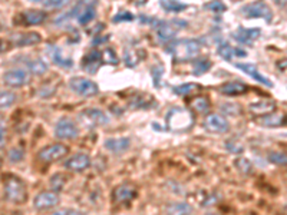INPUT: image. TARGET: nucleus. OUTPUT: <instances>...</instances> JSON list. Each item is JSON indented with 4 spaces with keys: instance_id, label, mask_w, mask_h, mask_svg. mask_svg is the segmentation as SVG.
Returning a JSON list of instances; mask_svg holds the SVG:
<instances>
[{
    "instance_id": "1",
    "label": "nucleus",
    "mask_w": 287,
    "mask_h": 215,
    "mask_svg": "<svg viewBox=\"0 0 287 215\" xmlns=\"http://www.w3.org/2000/svg\"><path fill=\"white\" fill-rule=\"evenodd\" d=\"M194 122H195L194 114L187 108L175 106L165 116L167 128L173 132H187L194 127Z\"/></svg>"
},
{
    "instance_id": "2",
    "label": "nucleus",
    "mask_w": 287,
    "mask_h": 215,
    "mask_svg": "<svg viewBox=\"0 0 287 215\" xmlns=\"http://www.w3.org/2000/svg\"><path fill=\"white\" fill-rule=\"evenodd\" d=\"M3 198L10 204H25L27 200V190L25 182L16 175L3 177Z\"/></svg>"
},
{
    "instance_id": "3",
    "label": "nucleus",
    "mask_w": 287,
    "mask_h": 215,
    "mask_svg": "<svg viewBox=\"0 0 287 215\" xmlns=\"http://www.w3.org/2000/svg\"><path fill=\"white\" fill-rule=\"evenodd\" d=\"M201 51V42L197 39H183L170 46L175 62H188L194 59Z\"/></svg>"
},
{
    "instance_id": "4",
    "label": "nucleus",
    "mask_w": 287,
    "mask_h": 215,
    "mask_svg": "<svg viewBox=\"0 0 287 215\" xmlns=\"http://www.w3.org/2000/svg\"><path fill=\"white\" fill-rule=\"evenodd\" d=\"M69 88L72 92H75L76 95L82 96V98H91V96H95L99 88L98 85L87 77H81V76H75L69 80Z\"/></svg>"
},
{
    "instance_id": "5",
    "label": "nucleus",
    "mask_w": 287,
    "mask_h": 215,
    "mask_svg": "<svg viewBox=\"0 0 287 215\" xmlns=\"http://www.w3.org/2000/svg\"><path fill=\"white\" fill-rule=\"evenodd\" d=\"M79 121L85 125V127L96 128L103 127L106 124H109V118L103 111H100L98 108H88L85 111H82L79 114Z\"/></svg>"
},
{
    "instance_id": "6",
    "label": "nucleus",
    "mask_w": 287,
    "mask_h": 215,
    "mask_svg": "<svg viewBox=\"0 0 287 215\" xmlns=\"http://www.w3.org/2000/svg\"><path fill=\"white\" fill-rule=\"evenodd\" d=\"M69 153V148L63 143H52L45 148H42L38 153V158L45 162V164H52L56 162L59 159H62L63 156H66Z\"/></svg>"
},
{
    "instance_id": "7",
    "label": "nucleus",
    "mask_w": 287,
    "mask_h": 215,
    "mask_svg": "<svg viewBox=\"0 0 287 215\" xmlns=\"http://www.w3.org/2000/svg\"><path fill=\"white\" fill-rule=\"evenodd\" d=\"M241 13L249 19H264L266 22H272V17H273L270 7L263 1H256L244 6L241 9Z\"/></svg>"
},
{
    "instance_id": "8",
    "label": "nucleus",
    "mask_w": 287,
    "mask_h": 215,
    "mask_svg": "<svg viewBox=\"0 0 287 215\" xmlns=\"http://www.w3.org/2000/svg\"><path fill=\"white\" fill-rule=\"evenodd\" d=\"M79 135L76 124L69 118H61L55 125V137L58 140H75Z\"/></svg>"
},
{
    "instance_id": "9",
    "label": "nucleus",
    "mask_w": 287,
    "mask_h": 215,
    "mask_svg": "<svg viewBox=\"0 0 287 215\" xmlns=\"http://www.w3.org/2000/svg\"><path fill=\"white\" fill-rule=\"evenodd\" d=\"M3 82L9 88H22L30 82V76L25 69H9L3 75Z\"/></svg>"
},
{
    "instance_id": "10",
    "label": "nucleus",
    "mask_w": 287,
    "mask_h": 215,
    "mask_svg": "<svg viewBox=\"0 0 287 215\" xmlns=\"http://www.w3.org/2000/svg\"><path fill=\"white\" fill-rule=\"evenodd\" d=\"M204 128L211 134L221 135V134H227L230 131V122L223 115L210 114L204 119Z\"/></svg>"
},
{
    "instance_id": "11",
    "label": "nucleus",
    "mask_w": 287,
    "mask_h": 215,
    "mask_svg": "<svg viewBox=\"0 0 287 215\" xmlns=\"http://www.w3.org/2000/svg\"><path fill=\"white\" fill-rule=\"evenodd\" d=\"M135 197H137V187L129 182H124V184L115 187L112 191V201L115 204L129 203Z\"/></svg>"
},
{
    "instance_id": "12",
    "label": "nucleus",
    "mask_w": 287,
    "mask_h": 215,
    "mask_svg": "<svg viewBox=\"0 0 287 215\" xmlns=\"http://www.w3.org/2000/svg\"><path fill=\"white\" fill-rule=\"evenodd\" d=\"M59 204V197L55 191H42L33 200V207L38 211L52 210Z\"/></svg>"
},
{
    "instance_id": "13",
    "label": "nucleus",
    "mask_w": 287,
    "mask_h": 215,
    "mask_svg": "<svg viewBox=\"0 0 287 215\" xmlns=\"http://www.w3.org/2000/svg\"><path fill=\"white\" fill-rule=\"evenodd\" d=\"M89 165H91V158L87 153H75L63 162V166L72 172H82Z\"/></svg>"
},
{
    "instance_id": "14",
    "label": "nucleus",
    "mask_w": 287,
    "mask_h": 215,
    "mask_svg": "<svg viewBox=\"0 0 287 215\" xmlns=\"http://www.w3.org/2000/svg\"><path fill=\"white\" fill-rule=\"evenodd\" d=\"M10 40L14 46L25 48V46H33L42 42V36L38 32H23V33H14L10 36Z\"/></svg>"
},
{
    "instance_id": "15",
    "label": "nucleus",
    "mask_w": 287,
    "mask_h": 215,
    "mask_svg": "<svg viewBox=\"0 0 287 215\" xmlns=\"http://www.w3.org/2000/svg\"><path fill=\"white\" fill-rule=\"evenodd\" d=\"M102 62H103L102 53L98 49H95V51H91L88 55H85V58L82 61V68H84V71H87L88 73L95 75Z\"/></svg>"
},
{
    "instance_id": "16",
    "label": "nucleus",
    "mask_w": 287,
    "mask_h": 215,
    "mask_svg": "<svg viewBox=\"0 0 287 215\" xmlns=\"http://www.w3.org/2000/svg\"><path fill=\"white\" fill-rule=\"evenodd\" d=\"M105 149L112 152L115 155H121L125 151L129 149L131 146V140L128 137H119V138H109L103 142Z\"/></svg>"
},
{
    "instance_id": "17",
    "label": "nucleus",
    "mask_w": 287,
    "mask_h": 215,
    "mask_svg": "<svg viewBox=\"0 0 287 215\" xmlns=\"http://www.w3.org/2000/svg\"><path fill=\"white\" fill-rule=\"evenodd\" d=\"M236 68H238L240 71H243L244 73H247L250 77H253L256 82H259V83H262L264 86H269V88H272L273 86V82L270 80V79H267L266 76L262 75V72L254 66V65L251 64H237L236 65Z\"/></svg>"
},
{
    "instance_id": "18",
    "label": "nucleus",
    "mask_w": 287,
    "mask_h": 215,
    "mask_svg": "<svg viewBox=\"0 0 287 215\" xmlns=\"http://www.w3.org/2000/svg\"><path fill=\"white\" fill-rule=\"evenodd\" d=\"M286 122L287 116L285 114H280V112H272V114L264 115V116H259V119H257V124L266 128L283 127Z\"/></svg>"
},
{
    "instance_id": "19",
    "label": "nucleus",
    "mask_w": 287,
    "mask_h": 215,
    "mask_svg": "<svg viewBox=\"0 0 287 215\" xmlns=\"http://www.w3.org/2000/svg\"><path fill=\"white\" fill-rule=\"evenodd\" d=\"M262 30L260 29H244V27H238L237 30L233 33V38L236 39L240 43L244 45H253V42L260 36Z\"/></svg>"
},
{
    "instance_id": "20",
    "label": "nucleus",
    "mask_w": 287,
    "mask_h": 215,
    "mask_svg": "<svg viewBox=\"0 0 287 215\" xmlns=\"http://www.w3.org/2000/svg\"><path fill=\"white\" fill-rule=\"evenodd\" d=\"M217 52H218V55L224 59V61H231L234 56H237V58H244V56H247V52L243 51V49H238V48H233L230 43H227V42H223V43H220L218 45V48H217Z\"/></svg>"
},
{
    "instance_id": "21",
    "label": "nucleus",
    "mask_w": 287,
    "mask_h": 215,
    "mask_svg": "<svg viewBox=\"0 0 287 215\" xmlns=\"http://www.w3.org/2000/svg\"><path fill=\"white\" fill-rule=\"evenodd\" d=\"M276 103L275 101H269V99H264V101H259L251 103L249 106V111L256 116H264V115L272 114L275 112Z\"/></svg>"
},
{
    "instance_id": "22",
    "label": "nucleus",
    "mask_w": 287,
    "mask_h": 215,
    "mask_svg": "<svg viewBox=\"0 0 287 215\" xmlns=\"http://www.w3.org/2000/svg\"><path fill=\"white\" fill-rule=\"evenodd\" d=\"M155 33L161 43H170L175 38L177 30L167 22H158V25L155 26Z\"/></svg>"
},
{
    "instance_id": "23",
    "label": "nucleus",
    "mask_w": 287,
    "mask_h": 215,
    "mask_svg": "<svg viewBox=\"0 0 287 215\" xmlns=\"http://www.w3.org/2000/svg\"><path fill=\"white\" fill-rule=\"evenodd\" d=\"M48 53H49L50 59H52V62L55 65H58V66H61V68H71L74 62H72V59H65L62 56V51L58 48V46H55V45H49L48 46Z\"/></svg>"
},
{
    "instance_id": "24",
    "label": "nucleus",
    "mask_w": 287,
    "mask_h": 215,
    "mask_svg": "<svg viewBox=\"0 0 287 215\" xmlns=\"http://www.w3.org/2000/svg\"><path fill=\"white\" fill-rule=\"evenodd\" d=\"M249 90L247 85H244L243 82H227L224 83L221 88H220V92L223 95H227V96H237V95H241V93H246Z\"/></svg>"
},
{
    "instance_id": "25",
    "label": "nucleus",
    "mask_w": 287,
    "mask_h": 215,
    "mask_svg": "<svg viewBox=\"0 0 287 215\" xmlns=\"http://www.w3.org/2000/svg\"><path fill=\"white\" fill-rule=\"evenodd\" d=\"M210 108H211V103L210 101L205 98V96H195L190 101V109L191 111H195L197 114L205 115L210 112Z\"/></svg>"
},
{
    "instance_id": "26",
    "label": "nucleus",
    "mask_w": 287,
    "mask_h": 215,
    "mask_svg": "<svg viewBox=\"0 0 287 215\" xmlns=\"http://www.w3.org/2000/svg\"><path fill=\"white\" fill-rule=\"evenodd\" d=\"M22 17L26 25H40L46 20V13L32 9V10H26L22 13Z\"/></svg>"
},
{
    "instance_id": "27",
    "label": "nucleus",
    "mask_w": 287,
    "mask_h": 215,
    "mask_svg": "<svg viewBox=\"0 0 287 215\" xmlns=\"http://www.w3.org/2000/svg\"><path fill=\"white\" fill-rule=\"evenodd\" d=\"M25 66L27 68V71L33 75H43L48 72V65L45 64L42 59H26Z\"/></svg>"
},
{
    "instance_id": "28",
    "label": "nucleus",
    "mask_w": 287,
    "mask_h": 215,
    "mask_svg": "<svg viewBox=\"0 0 287 215\" xmlns=\"http://www.w3.org/2000/svg\"><path fill=\"white\" fill-rule=\"evenodd\" d=\"M160 4L165 12L170 13H181L188 7L186 3L180 0H160Z\"/></svg>"
},
{
    "instance_id": "29",
    "label": "nucleus",
    "mask_w": 287,
    "mask_h": 215,
    "mask_svg": "<svg viewBox=\"0 0 287 215\" xmlns=\"http://www.w3.org/2000/svg\"><path fill=\"white\" fill-rule=\"evenodd\" d=\"M211 69V62L207 59V58H202V59H197L194 64H192V73L195 76H200L205 72H208Z\"/></svg>"
},
{
    "instance_id": "30",
    "label": "nucleus",
    "mask_w": 287,
    "mask_h": 215,
    "mask_svg": "<svg viewBox=\"0 0 287 215\" xmlns=\"http://www.w3.org/2000/svg\"><path fill=\"white\" fill-rule=\"evenodd\" d=\"M131 105L138 109H148L151 105H154V99L151 98V95H138L134 98V101H131Z\"/></svg>"
},
{
    "instance_id": "31",
    "label": "nucleus",
    "mask_w": 287,
    "mask_h": 215,
    "mask_svg": "<svg viewBox=\"0 0 287 215\" xmlns=\"http://www.w3.org/2000/svg\"><path fill=\"white\" fill-rule=\"evenodd\" d=\"M267 159H269L272 164L279 165V166H286L287 165V153H285V152L273 151L267 155Z\"/></svg>"
},
{
    "instance_id": "32",
    "label": "nucleus",
    "mask_w": 287,
    "mask_h": 215,
    "mask_svg": "<svg viewBox=\"0 0 287 215\" xmlns=\"http://www.w3.org/2000/svg\"><path fill=\"white\" fill-rule=\"evenodd\" d=\"M16 101V95L13 92H9V90H1L0 93V106L1 109H7L10 108L13 103Z\"/></svg>"
},
{
    "instance_id": "33",
    "label": "nucleus",
    "mask_w": 287,
    "mask_h": 215,
    "mask_svg": "<svg viewBox=\"0 0 287 215\" xmlns=\"http://www.w3.org/2000/svg\"><path fill=\"white\" fill-rule=\"evenodd\" d=\"M221 111L227 115H231V116H236V115L241 114V108L237 103H231V102H225V103H221L220 105Z\"/></svg>"
},
{
    "instance_id": "34",
    "label": "nucleus",
    "mask_w": 287,
    "mask_h": 215,
    "mask_svg": "<svg viewBox=\"0 0 287 215\" xmlns=\"http://www.w3.org/2000/svg\"><path fill=\"white\" fill-rule=\"evenodd\" d=\"M66 184V178L65 175H61V174H56L53 177L50 178V187H52V191H62L63 187Z\"/></svg>"
},
{
    "instance_id": "35",
    "label": "nucleus",
    "mask_w": 287,
    "mask_h": 215,
    "mask_svg": "<svg viewBox=\"0 0 287 215\" xmlns=\"http://www.w3.org/2000/svg\"><path fill=\"white\" fill-rule=\"evenodd\" d=\"M72 0H45V7L46 9H63L69 6Z\"/></svg>"
},
{
    "instance_id": "36",
    "label": "nucleus",
    "mask_w": 287,
    "mask_h": 215,
    "mask_svg": "<svg viewBox=\"0 0 287 215\" xmlns=\"http://www.w3.org/2000/svg\"><path fill=\"white\" fill-rule=\"evenodd\" d=\"M234 165H236V168H237L241 174H250L251 169H253L251 162H250L249 159H246V158H238V159H236Z\"/></svg>"
},
{
    "instance_id": "37",
    "label": "nucleus",
    "mask_w": 287,
    "mask_h": 215,
    "mask_svg": "<svg viewBox=\"0 0 287 215\" xmlns=\"http://www.w3.org/2000/svg\"><path fill=\"white\" fill-rule=\"evenodd\" d=\"M205 9H208V10H211L214 13H223L227 10V6L221 0H211V1H208L205 4Z\"/></svg>"
},
{
    "instance_id": "38",
    "label": "nucleus",
    "mask_w": 287,
    "mask_h": 215,
    "mask_svg": "<svg viewBox=\"0 0 287 215\" xmlns=\"http://www.w3.org/2000/svg\"><path fill=\"white\" fill-rule=\"evenodd\" d=\"M197 88L195 83H183V85H178L173 89V92L177 95H188L190 92H192L194 89Z\"/></svg>"
},
{
    "instance_id": "39",
    "label": "nucleus",
    "mask_w": 287,
    "mask_h": 215,
    "mask_svg": "<svg viewBox=\"0 0 287 215\" xmlns=\"http://www.w3.org/2000/svg\"><path fill=\"white\" fill-rule=\"evenodd\" d=\"M102 56H103V62H105V64H111V65L119 64L116 53H115V52H113V49H111V48L103 52V53H102Z\"/></svg>"
},
{
    "instance_id": "40",
    "label": "nucleus",
    "mask_w": 287,
    "mask_h": 215,
    "mask_svg": "<svg viewBox=\"0 0 287 215\" xmlns=\"http://www.w3.org/2000/svg\"><path fill=\"white\" fill-rule=\"evenodd\" d=\"M7 156H9V159L12 161V162H20L22 159H23V156H25V152L23 149H20V148H12L9 153H7Z\"/></svg>"
},
{
    "instance_id": "41",
    "label": "nucleus",
    "mask_w": 287,
    "mask_h": 215,
    "mask_svg": "<svg viewBox=\"0 0 287 215\" xmlns=\"http://www.w3.org/2000/svg\"><path fill=\"white\" fill-rule=\"evenodd\" d=\"M134 19H135V16L131 12H121L118 13L112 20L115 23H119V22H131V20H134Z\"/></svg>"
},
{
    "instance_id": "42",
    "label": "nucleus",
    "mask_w": 287,
    "mask_h": 215,
    "mask_svg": "<svg viewBox=\"0 0 287 215\" xmlns=\"http://www.w3.org/2000/svg\"><path fill=\"white\" fill-rule=\"evenodd\" d=\"M151 72H152V76H154V83H155L157 86H160V79H161V76H163L164 68L161 65L152 66V68H151Z\"/></svg>"
},
{
    "instance_id": "43",
    "label": "nucleus",
    "mask_w": 287,
    "mask_h": 215,
    "mask_svg": "<svg viewBox=\"0 0 287 215\" xmlns=\"http://www.w3.org/2000/svg\"><path fill=\"white\" fill-rule=\"evenodd\" d=\"M171 210H174V211H171V213H175V214H180V215H184L188 214V211H191V208L186 205V204H175L171 207Z\"/></svg>"
},
{
    "instance_id": "44",
    "label": "nucleus",
    "mask_w": 287,
    "mask_h": 215,
    "mask_svg": "<svg viewBox=\"0 0 287 215\" xmlns=\"http://www.w3.org/2000/svg\"><path fill=\"white\" fill-rule=\"evenodd\" d=\"M52 215H84L81 211H76V210H62V211H56Z\"/></svg>"
},
{
    "instance_id": "45",
    "label": "nucleus",
    "mask_w": 287,
    "mask_h": 215,
    "mask_svg": "<svg viewBox=\"0 0 287 215\" xmlns=\"http://www.w3.org/2000/svg\"><path fill=\"white\" fill-rule=\"evenodd\" d=\"M4 132H6V128H4V122L1 121V148L4 146Z\"/></svg>"
},
{
    "instance_id": "46",
    "label": "nucleus",
    "mask_w": 287,
    "mask_h": 215,
    "mask_svg": "<svg viewBox=\"0 0 287 215\" xmlns=\"http://www.w3.org/2000/svg\"><path fill=\"white\" fill-rule=\"evenodd\" d=\"M29 1H33V3H38V1H40V0H29Z\"/></svg>"
},
{
    "instance_id": "47",
    "label": "nucleus",
    "mask_w": 287,
    "mask_h": 215,
    "mask_svg": "<svg viewBox=\"0 0 287 215\" xmlns=\"http://www.w3.org/2000/svg\"><path fill=\"white\" fill-rule=\"evenodd\" d=\"M233 1H240V0H233Z\"/></svg>"
},
{
    "instance_id": "48",
    "label": "nucleus",
    "mask_w": 287,
    "mask_h": 215,
    "mask_svg": "<svg viewBox=\"0 0 287 215\" xmlns=\"http://www.w3.org/2000/svg\"><path fill=\"white\" fill-rule=\"evenodd\" d=\"M207 215H217V214H207Z\"/></svg>"
},
{
    "instance_id": "49",
    "label": "nucleus",
    "mask_w": 287,
    "mask_h": 215,
    "mask_svg": "<svg viewBox=\"0 0 287 215\" xmlns=\"http://www.w3.org/2000/svg\"><path fill=\"white\" fill-rule=\"evenodd\" d=\"M184 215H190V214H184Z\"/></svg>"
}]
</instances>
